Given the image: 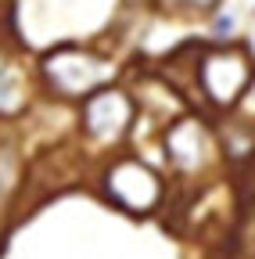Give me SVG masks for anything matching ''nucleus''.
<instances>
[{"mask_svg": "<svg viewBox=\"0 0 255 259\" xmlns=\"http://www.w3.org/2000/svg\"><path fill=\"white\" fill-rule=\"evenodd\" d=\"M43 72L61 97H86L112 76V65L105 58H93L83 47H58L47 54Z\"/></svg>", "mask_w": 255, "mask_h": 259, "instance_id": "obj_1", "label": "nucleus"}, {"mask_svg": "<svg viewBox=\"0 0 255 259\" xmlns=\"http://www.w3.org/2000/svg\"><path fill=\"white\" fill-rule=\"evenodd\" d=\"M198 83H201V90L212 105L230 108L255 83V65L241 51H216L198 65Z\"/></svg>", "mask_w": 255, "mask_h": 259, "instance_id": "obj_2", "label": "nucleus"}, {"mask_svg": "<svg viewBox=\"0 0 255 259\" xmlns=\"http://www.w3.org/2000/svg\"><path fill=\"white\" fill-rule=\"evenodd\" d=\"M130 115H133V101L126 97L122 90H112V87H97L93 94L83 97V130L93 137V141H112L119 137L126 126H130Z\"/></svg>", "mask_w": 255, "mask_h": 259, "instance_id": "obj_3", "label": "nucleus"}, {"mask_svg": "<svg viewBox=\"0 0 255 259\" xmlns=\"http://www.w3.org/2000/svg\"><path fill=\"white\" fill-rule=\"evenodd\" d=\"M22 108V79L15 65L0 58V115H15Z\"/></svg>", "mask_w": 255, "mask_h": 259, "instance_id": "obj_4", "label": "nucleus"}, {"mask_svg": "<svg viewBox=\"0 0 255 259\" xmlns=\"http://www.w3.org/2000/svg\"><path fill=\"white\" fill-rule=\"evenodd\" d=\"M234 29H237V22H234V15H216V22H212V36L216 40H230L234 36Z\"/></svg>", "mask_w": 255, "mask_h": 259, "instance_id": "obj_5", "label": "nucleus"}, {"mask_svg": "<svg viewBox=\"0 0 255 259\" xmlns=\"http://www.w3.org/2000/svg\"><path fill=\"white\" fill-rule=\"evenodd\" d=\"M166 4H173L176 11H216L219 0H166Z\"/></svg>", "mask_w": 255, "mask_h": 259, "instance_id": "obj_6", "label": "nucleus"}]
</instances>
